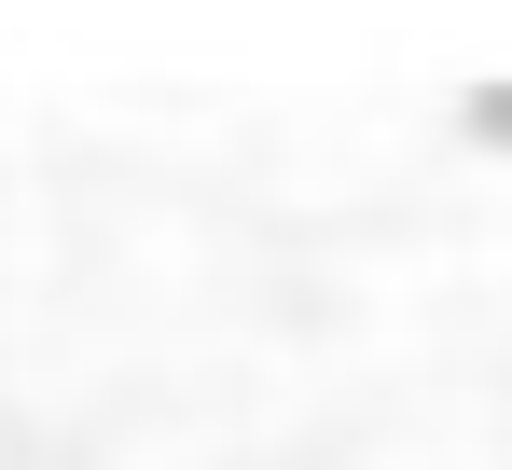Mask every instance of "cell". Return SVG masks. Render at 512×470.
Segmentation results:
<instances>
[{
	"instance_id": "obj_1",
	"label": "cell",
	"mask_w": 512,
	"mask_h": 470,
	"mask_svg": "<svg viewBox=\"0 0 512 470\" xmlns=\"http://www.w3.org/2000/svg\"><path fill=\"white\" fill-rule=\"evenodd\" d=\"M485 125H499V139H512V97H485Z\"/></svg>"
}]
</instances>
